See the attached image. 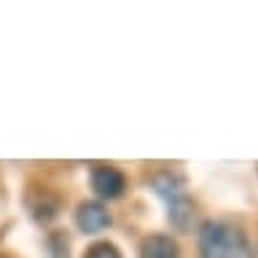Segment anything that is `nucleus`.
Here are the masks:
<instances>
[{
  "instance_id": "1",
  "label": "nucleus",
  "mask_w": 258,
  "mask_h": 258,
  "mask_svg": "<svg viewBox=\"0 0 258 258\" xmlns=\"http://www.w3.org/2000/svg\"><path fill=\"white\" fill-rule=\"evenodd\" d=\"M202 258H247V245L239 229L223 221H207L199 231Z\"/></svg>"
},
{
  "instance_id": "2",
  "label": "nucleus",
  "mask_w": 258,
  "mask_h": 258,
  "mask_svg": "<svg viewBox=\"0 0 258 258\" xmlns=\"http://www.w3.org/2000/svg\"><path fill=\"white\" fill-rule=\"evenodd\" d=\"M92 188L105 199H116L126 188V177H124V172H118L116 167H105L102 164L92 172Z\"/></svg>"
},
{
  "instance_id": "3",
  "label": "nucleus",
  "mask_w": 258,
  "mask_h": 258,
  "mask_svg": "<svg viewBox=\"0 0 258 258\" xmlns=\"http://www.w3.org/2000/svg\"><path fill=\"white\" fill-rule=\"evenodd\" d=\"M78 226H81V231H86V234H97V231H102L110 226V213L100 205V202H84L78 210Z\"/></svg>"
},
{
  "instance_id": "4",
  "label": "nucleus",
  "mask_w": 258,
  "mask_h": 258,
  "mask_svg": "<svg viewBox=\"0 0 258 258\" xmlns=\"http://www.w3.org/2000/svg\"><path fill=\"white\" fill-rule=\"evenodd\" d=\"M143 258H177V242L164 234H153L143 242Z\"/></svg>"
},
{
  "instance_id": "5",
  "label": "nucleus",
  "mask_w": 258,
  "mask_h": 258,
  "mask_svg": "<svg viewBox=\"0 0 258 258\" xmlns=\"http://www.w3.org/2000/svg\"><path fill=\"white\" fill-rule=\"evenodd\" d=\"M169 207V221H172L175 229H180V231H188L191 229V221H194V202L188 197H183V199H177L172 202V205H167Z\"/></svg>"
},
{
  "instance_id": "6",
  "label": "nucleus",
  "mask_w": 258,
  "mask_h": 258,
  "mask_svg": "<svg viewBox=\"0 0 258 258\" xmlns=\"http://www.w3.org/2000/svg\"><path fill=\"white\" fill-rule=\"evenodd\" d=\"M84 258H121V253H118L116 245H110V242H100V245L89 247Z\"/></svg>"
}]
</instances>
